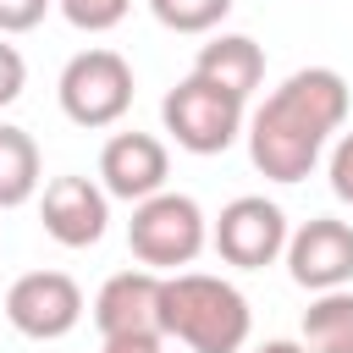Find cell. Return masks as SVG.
I'll list each match as a JSON object with an SVG mask.
<instances>
[{
    "label": "cell",
    "instance_id": "6da1fadb",
    "mask_svg": "<svg viewBox=\"0 0 353 353\" xmlns=\"http://www.w3.org/2000/svg\"><path fill=\"white\" fill-rule=\"evenodd\" d=\"M342 121H347V77L336 66H303L281 88H270L265 105L248 116V127H243L248 160L259 176L292 188L320 165V154L342 132Z\"/></svg>",
    "mask_w": 353,
    "mask_h": 353
},
{
    "label": "cell",
    "instance_id": "7a4b0ae2",
    "mask_svg": "<svg viewBox=\"0 0 353 353\" xmlns=\"http://www.w3.org/2000/svg\"><path fill=\"white\" fill-rule=\"evenodd\" d=\"M254 331L248 298L210 270H171L165 276V336L188 353H243Z\"/></svg>",
    "mask_w": 353,
    "mask_h": 353
},
{
    "label": "cell",
    "instance_id": "3957f363",
    "mask_svg": "<svg viewBox=\"0 0 353 353\" xmlns=\"http://www.w3.org/2000/svg\"><path fill=\"white\" fill-rule=\"evenodd\" d=\"M160 121H165L176 149H188V154H226L243 138V127H248V99L221 88V83H210V77H199V72H188L176 88H165Z\"/></svg>",
    "mask_w": 353,
    "mask_h": 353
},
{
    "label": "cell",
    "instance_id": "277c9868",
    "mask_svg": "<svg viewBox=\"0 0 353 353\" xmlns=\"http://www.w3.org/2000/svg\"><path fill=\"white\" fill-rule=\"evenodd\" d=\"M204 243H210V221H204V210H199L193 193H171V188H160V193H149L143 204H132L127 248H132L138 265L171 276V270L193 265V259L204 254Z\"/></svg>",
    "mask_w": 353,
    "mask_h": 353
},
{
    "label": "cell",
    "instance_id": "5b68a950",
    "mask_svg": "<svg viewBox=\"0 0 353 353\" xmlns=\"http://www.w3.org/2000/svg\"><path fill=\"white\" fill-rule=\"evenodd\" d=\"M55 99H61V110H66L72 127H88V132L116 127V121L132 110V66H127L116 50H105V44L77 50V55L61 66Z\"/></svg>",
    "mask_w": 353,
    "mask_h": 353
},
{
    "label": "cell",
    "instance_id": "8992f818",
    "mask_svg": "<svg viewBox=\"0 0 353 353\" xmlns=\"http://www.w3.org/2000/svg\"><path fill=\"white\" fill-rule=\"evenodd\" d=\"M287 237H292V226H287L281 204H270L265 193L232 199V204L215 215V226H210L215 254H221L226 265H237V270H265V265H276V259L287 254Z\"/></svg>",
    "mask_w": 353,
    "mask_h": 353
},
{
    "label": "cell",
    "instance_id": "52a82bcc",
    "mask_svg": "<svg viewBox=\"0 0 353 353\" xmlns=\"http://www.w3.org/2000/svg\"><path fill=\"white\" fill-rule=\"evenodd\" d=\"M6 320L28 342H61L83 320V287L66 270H28L6 287Z\"/></svg>",
    "mask_w": 353,
    "mask_h": 353
},
{
    "label": "cell",
    "instance_id": "ba28073f",
    "mask_svg": "<svg viewBox=\"0 0 353 353\" xmlns=\"http://www.w3.org/2000/svg\"><path fill=\"white\" fill-rule=\"evenodd\" d=\"M94 331L105 342H132V336H160L165 342V276L138 265L116 270L94 292Z\"/></svg>",
    "mask_w": 353,
    "mask_h": 353
},
{
    "label": "cell",
    "instance_id": "9c48e42d",
    "mask_svg": "<svg viewBox=\"0 0 353 353\" xmlns=\"http://www.w3.org/2000/svg\"><path fill=\"white\" fill-rule=\"evenodd\" d=\"M287 276L303 292H331L353 281V226L336 215H314L287 237Z\"/></svg>",
    "mask_w": 353,
    "mask_h": 353
},
{
    "label": "cell",
    "instance_id": "30bf717a",
    "mask_svg": "<svg viewBox=\"0 0 353 353\" xmlns=\"http://www.w3.org/2000/svg\"><path fill=\"white\" fill-rule=\"evenodd\" d=\"M39 221L61 248H94L110 226V193L94 176H55L44 182Z\"/></svg>",
    "mask_w": 353,
    "mask_h": 353
},
{
    "label": "cell",
    "instance_id": "8fae6325",
    "mask_svg": "<svg viewBox=\"0 0 353 353\" xmlns=\"http://www.w3.org/2000/svg\"><path fill=\"white\" fill-rule=\"evenodd\" d=\"M171 176V154L154 132H116L99 149V188L121 204H143Z\"/></svg>",
    "mask_w": 353,
    "mask_h": 353
},
{
    "label": "cell",
    "instance_id": "7c38bea8",
    "mask_svg": "<svg viewBox=\"0 0 353 353\" xmlns=\"http://www.w3.org/2000/svg\"><path fill=\"white\" fill-rule=\"evenodd\" d=\"M193 72L248 99V94H254L259 83H265V50H259V44H254L248 33H215V39H210V44L199 50Z\"/></svg>",
    "mask_w": 353,
    "mask_h": 353
},
{
    "label": "cell",
    "instance_id": "4fadbf2b",
    "mask_svg": "<svg viewBox=\"0 0 353 353\" xmlns=\"http://www.w3.org/2000/svg\"><path fill=\"white\" fill-rule=\"evenodd\" d=\"M303 347L309 353H353V287H331V292L309 298Z\"/></svg>",
    "mask_w": 353,
    "mask_h": 353
},
{
    "label": "cell",
    "instance_id": "5bb4252c",
    "mask_svg": "<svg viewBox=\"0 0 353 353\" xmlns=\"http://www.w3.org/2000/svg\"><path fill=\"white\" fill-rule=\"evenodd\" d=\"M39 143L22 127L0 121V210H22L39 193Z\"/></svg>",
    "mask_w": 353,
    "mask_h": 353
},
{
    "label": "cell",
    "instance_id": "9a60e30c",
    "mask_svg": "<svg viewBox=\"0 0 353 353\" xmlns=\"http://www.w3.org/2000/svg\"><path fill=\"white\" fill-rule=\"evenodd\" d=\"M154 22L171 33H215L232 11V0H149Z\"/></svg>",
    "mask_w": 353,
    "mask_h": 353
},
{
    "label": "cell",
    "instance_id": "2e32d148",
    "mask_svg": "<svg viewBox=\"0 0 353 353\" xmlns=\"http://www.w3.org/2000/svg\"><path fill=\"white\" fill-rule=\"evenodd\" d=\"M55 6H61V17H66L77 33H110V28H121L127 11H132V0H55Z\"/></svg>",
    "mask_w": 353,
    "mask_h": 353
},
{
    "label": "cell",
    "instance_id": "e0dca14e",
    "mask_svg": "<svg viewBox=\"0 0 353 353\" xmlns=\"http://www.w3.org/2000/svg\"><path fill=\"white\" fill-rule=\"evenodd\" d=\"M22 88H28V61H22V50L6 44V33H0V110L17 105Z\"/></svg>",
    "mask_w": 353,
    "mask_h": 353
},
{
    "label": "cell",
    "instance_id": "ac0fdd59",
    "mask_svg": "<svg viewBox=\"0 0 353 353\" xmlns=\"http://www.w3.org/2000/svg\"><path fill=\"white\" fill-rule=\"evenodd\" d=\"M325 176H331V193L353 210V132H342L331 143V160H325Z\"/></svg>",
    "mask_w": 353,
    "mask_h": 353
},
{
    "label": "cell",
    "instance_id": "d6986e66",
    "mask_svg": "<svg viewBox=\"0 0 353 353\" xmlns=\"http://www.w3.org/2000/svg\"><path fill=\"white\" fill-rule=\"evenodd\" d=\"M55 0H0V33H33Z\"/></svg>",
    "mask_w": 353,
    "mask_h": 353
},
{
    "label": "cell",
    "instance_id": "ffe728a7",
    "mask_svg": "<svg viewBox=\"0 0 353 353\" xmlns=\"http://www.w3.org/2000/svg\"><path fill=\"white\" fill-rule=\"evenodd\" d=\"M99 353H165L160 336H132V342H105Z\"/></svg>",
    "mask_w": 353,
    "mask_h": 353
},
{
    "label": "cell",
    "instance_id": "44dd1931",
    "mask_svg": "<svg viewBox=\"0 0 353 353\" xmlns=\"http://www.w3.org/2000/svg\"><path fill=\"white\" fill-rule=\"evenodd\" d=\"M254 353H309L303 342H292V336H270V342H259Z\"/></svg>",
    "mask_w": 353,
    "mask_h": 353
}]
</instances>
